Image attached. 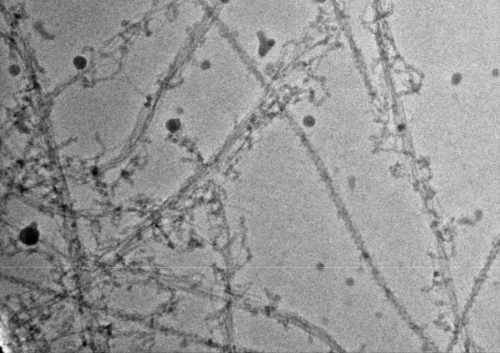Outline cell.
Listing matches in <instances>:
<instances>
[{"mask_svg":"<svg viewBox=\"0 0 500 353\" xmlns=\"http://www.w3.org/2000/svg\"><path fill=\"white\" fill-rule=\"evenodd\" d=\"M21 243L25 245L32 246L36 245L40 237V232L36 223H30L24 227L19 234Z\"/></svg>","mask_w":500,"mask_h":353,"instance_id":"1","label":"cell"}]
</instances>
